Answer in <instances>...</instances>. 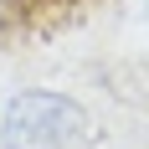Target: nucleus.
Instances as JSON below:
<instances>
[{"label":"nucleus","mask_w":149,"mask_h":149,"mask_svg":"<svg viewBox=\"0 0 149 149\" xmlns=\"http://www.w3.org/2000/svg\"><path fill=\"white\" fill-rule=\"evenodd\" d=\"M82 139H88V113L67 93H21L0 118L5 149H82Z\"/></svg>","instance_id":"nucleus-1"},{"label":"nucleus","mask_w":149,"mask_h":149,"mask_svg":"<svg viewBox=\"0 0 149 149\" xmlns=\"http://www.w3.org/2000/svg\"><path fill=\"white\" fill-rule=\"evenodd\" d=\"M26 15H31V0H0V31L21 26Z\"/></svg>","instance_id":"nucleus-2"}]
</instances>
